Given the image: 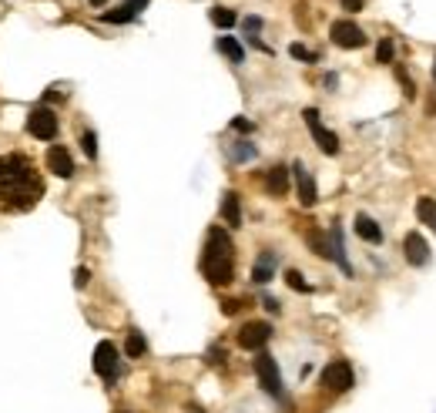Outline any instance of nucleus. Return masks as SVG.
Returning <instances> with one entry per match:
<instances>
[{
    "mask_svg": "<svg viewBox=\"0 0 436 413\" xmlns=\"http://www.w3.org/2000/svg\"><path fill=\"white\" fill-rule=\"evenodd\" d=\"M242 27H245L249 37H256V34L262 31V17H245V20H242Z\"/></svg>",
    "mask_w": 436,
    "mask_h": 413,
    "instance_id": "nucleus-28",
    "label": "nucleus"
},
{
    "mask_svg": "<svg viewBox=\"0 0 436 413\" xmlns=\"http://www.w3.org/2000/svg\"><path fill=\"white\" fill-rule=\"evenodd\" d=\"M135 11H128V7H124V4H121V7H114V11H105V14H101V20H107V24H128V20H135Z\"/></svg>",
    "mask_w": 436,
    "mask_h": 413,
    "instance_id": "nucleus-21",
    "label": "nucleus"
},
{
    "mask_svg": "<svg viewBox=\"0 0 436 413\" xmlns=\"http://www.w3.org/2000/svg\"><path fill=\"white\" fill-rule=\"evenodd\" d=\"M256 376L269 397H275V400L282 397V373H279V363L272 360L269 353H258L256 356Z\"/></svg>",
    "mask_w": 436,
    "mask_h": 413,
    "instance_id": "nucleus-3",
    "label": "nucleus"
},
{
    "mask_svg": "<svg viewBox=\"0 0 436 413\" xmlns=\"http://www.w3.org/2000/svg\"><path fill=\"white\" fill-rule=\"evenodd\" d=\"M302 118H305V124H309V131H312V138H316V145L322 148V152H326V155L339 152V138H336V131H329L326 124L319 122L316 107H305V111H302Z\"/></svg>",
    "mask_w": 436,
    "mask_h": 413,
    "instance_id": "nucleus-7",
    "label": "nucleus"
},
{
    "mask_svg": "<svg viewBox=\"0 0 436 413\" xmlns=\"http://www.w3.org/2000/svg\"><path fill=\"white\" fill-rule=\"evenodd\" d=\"M91 4H94V7H101V4H105V0H91Z\"/></svg>",
    "mask_w": 436,
    "mask_h": 413,
    "instance_id": "nucleus-35",
    "label": "nucleus"
},
{
    "mask_svg": "<svg viewBox=\"0 0 436 413\" xmlns=\"http://www.w3.org/2000/svg\"><path fill=\"white\" fill-rule=\"evenodd\" d=\"M433 81H436V61H433Z\"/></svg>",
    "mask_w": 436,
    "mask_h": 413,
    "instance_id": "nucleus-36",
    "label": "nucleus"
},
{
    "mask_svg": "<svg viewBox=\"0 0 436 413\" xmlns=\"http://www.w3.org/2000/svg\"><path fill=\"white\" fill-rule=\"evenodd\" d=\"M289 54H292L296 61H316V54H312V51H305L302 44H292V47H289Z\"/></svg>",
    "mask_w": 436,
    "mask_h": 413,
    "instance_id": "nucleus-27",
    "label": "nucleus"
},
{
    "mask_svg": "<svg viewBox=\"0 0 436 413\" xmlns=\"http://www.w3.org/2000/svg\"><path fill=\"white\" fill-rule=\"evenodd\" d=\"M286 282H289V286H292L296 292H309V289H312V286H309V282L302 279V273H296V269H289V273H286Z\"/></svg>",
    "mask_w": 436,
    "mask_h": 413,
    "instance_id": "nucleus-24",
    "label": "nucleus"
},
{
    "mask_svg": "<svg viewBox=\"0 0 436 413\" xmlns=\"http://www.w3.org/2000/svg\"><path fill=\"white\" fill-rule=\"evenodd\" d=\"M272 273H275V252H262L252 266V282L265 286V282H272Z\"/></svg>",
    "mask_w": 436,
    "mask_h": 413,
    "instance_id": "nucleus-14",
    "label": "nucleus"
},
{
    "mask_svg": "<svg viewBox=\"0 0 436 413\" xmlns=\"http://www.w3.org/2000/svg\"><path fill=\"white\" fill-rule=\"evenodd\" d=\"M376 61L379 64H390L392 61V41H390V37H383V41L376 44Z\"/></svg>",
    "mask_w": 436,
    "mask_h": 413,
    "instance_id": "nucleus-25",
    "label": "nucleus"
},
{
    "mask_svg": "<svg viewBox=\"0 0 436 413\" xmlns=\"http://www.w3.org/2000/svg\"><path fill=\"white\" fill-rule=\"evenodd\" d=\"M88 279H91V273L84 269V266H81V269L74 273V286H77V289H84V286H88Z\"/></svg>",
    "mask_w": 436,
    "mask_h": 413,
    "instance_id": "nucleus-30",
    "label": "nucleus"
},
{
    "mask_svg": "<svg viewBox=\"0 0 436 413\" xmlns=\"http://www.w3.org/2000/svg\"><path fill=\"white\" fill-rule=\"evenodd\" d=\"M265 309H269V313H279V303H275L272 296H265Z\"/></svg>",
    "mask_w": 436,
    "mask_h": 413,
    "instance_id": "nucleus-34",
    "label": "nucleus"
},
{
    "mask_svg": "<svg viewBox=\"0 0 436 413\" xmlns=\"http://www.w3.org/2000/svg\"><path fill=\"white\" fill-rule=\"evenodd\" d=\"M202 275L211 286H228L235 275V245L222 225H211L209 239H205V252H202Z\"/></svg>",
    "mask_w": 436,
    "mask_h": 413,
    "instance_id": "nucleus-2",
    "label": "nucleus"
},
{
    "mask_svg": "<svg viewBox=\"0 0 436 413\" xmlns=\"http://www.w3.org/2000/svg\"><path fill=\"white\" fill-rule=\"evenodd\" d=\"M329 37H332V44H336V47H346V51H356V47L366 44V34H362V27H359V24H352V20H336V24H332V31H329Z\"/></svg>",
    "mask_w": 436,
    "mask_h": 413,
    "instance_id": "nucleus-8",
    "label": "nucleus"
},
{
    "mask_svg": "<svg viewBox=\"0 0 436 413\" xmlns=\"http://www.w3.org/2000/svg\"><path fill=\"white\" fill-rule=\"evenodd\" d=\"M218 51L225 54L232 64H242L245 61V51H242V44L235 41V37H218Z\"/></svg>",
    "mask_w": 436,
    "mask_h": 413,
    "instance_id": "nucleus-18",
    "label": "nucleus"
},
{
    "mask_svg": "<svg viewBox=\"0 0 436 413\" xmlns=\"http://www.w3.org/2000/svg\"><path fill=\"white\" fill-rule=\"evenodd\" d=\"M242 306H245L242 299H225V303H222V313H225V316H235Z\"/></svg>",
    "mask_w": 436,
    "mask_h": 413,
    "instance_id": "nucleus-29",
    "label": "nucleus"
},
{
    "mask_svg": "<svg viewBox=\"0 0 436 413\" xmlns=\"http://www.w3.org/2000/svg\"><path fill=\"white\" fill-rule=\"evenodd\" d=\"M403 252H407L409 266H426L430 262V242L423 239L420 232H409L407 239H403Z\"/></svg>",
    "mask_w": 436,
    "mask_h": 413,
    "instance_id": "nucleus-12",
    "label": "nucleus"
},
{
    "mask_svg": "<svg viewBox=\"0 0 436 413\" xmlns=\"http://www.w3.org/2000/svg\"><path fill=\"white\" fill-rule=\"evenodd\" d=\"M356 232H359V239H366V242H373V245L383 242V229L376 225V218H369L366 212L356 215Z\"/></svg>",
    "mask_w": 436,
    "mask_h": 413,
    "instance_id": "nucleus-16",
    "label": "nucleus"
},
{
    "mask_svg": "<svg viewBox=\"0 0 436 413\" xmlns=\"http://www.w3.org/2000/svg\"><path fill=\"white\" fill-rule=\"evenodd\" d=\"M44 195V182L24 155L0 158V212H27Z\"/></svg>",
    "mask_w": 436,
    "mask_h": 413,
    "instance_id": "nucleus-1",
    "label": "nucleus"
},
{
    "mask_svg": "<svg viewBox=\"0 0 436 413\" xmlns=\"http://www.w3.org/2000/svg\"><path fill=\"white\" fill-rule=\"evenodd\" d=\"M81 145H84V155H88V158H98V138H94V131H84V135H81Z\"/></svg>",
    "mask_w": 436,
    "mask_h": 413,
    "instance_id": "nucleus-26",
    "label": "nucleus"
},
{
    "mask_svg": "<svg viewBox=\"0 0 436 413\" xmlns=\"http://www.w3.org/2000/svg\"><path fill=\"white\" fill-rule=\"evenodd\" d=\"M222 218H225V225H232V229L242 225V202L235 192H225V195H222Z\"/></svg>",
    "mask_w": 436,
    "mask_h": 413,
    "instance_id": "nucleus-15",
    "label": "nucleus"
},
{
    "mask_svg": "<svg viewBox=\"0 0 436 413\" xmlns=\"http://www.w3.org/2000/svg\"><path fill=\"white\" fill-rule=\"evenodd\" d=\"M211 24L215 27H222V31H228V27H235L239 24V17H235V11H228V7H211Z\"/></svg>",
    "mask_w": 436,
    "mask_h": 413,
    "instance_id": "nucleus-19",
    "label": "nucleus"
},
{
    "mask_svg": "<svg viewBox=\"0 0 436 413\" xmlns=\"http://www.w3.org/2000/svg\"><path fill=\"white\" fill-rule=\"evenodd\" d=\"M346 11H362V0H339Z\"/></svg>",
    "mask_w": 436,
    "mask_h": 413,
    "instance_id": "nucleus-33",
    "label": "nucleus"
},
{
    "mask_svg": "<svg viewBox=\"0 0 436 413\" xmlns=\"http://www.w3.org/2000/svg\"><path fill=\"white\" fill-rule=\"evenodd\" d=\"M145 350H148L145 336H141L138 329H131V333H128V339H124V353H128L131 360H138V356H145Z\"/></svg>",
    "mask_w": 436,
    "mask_h": 413,
    "instance_id": "nucleus-20",
    "label": "nucleus"
},
{
    "mask_svg": "<svg viewBox=\"0 0 436 413\" xmlns=\"http://www.w3.org/2000/svg\"><path fill=\"white\" fill-rule=\"evenodd\" d=\"M416 218H420L423 225H430V229L436 232V199L423 195V199L416 202Z\"/></svg>",
    "mask_w": 436,
    "mask_h": 413,
    "instance_id": "nucleus-17",
    "label": "nucleus"
},
{
    "mask_svg": "<svg viewBox=\"0 0 436 413\" xmlns=\"http://www.w3.org/2000/svg\"><path fill=\"white\" fill-rule=\"evenodd\" d=\"M47 171H54L58 178H71L74 175V158L64 145H51L47 148Z\"/></svg>",
    "mask_w": 436,
    "mask_h": 413,
    "instance_id": "nucleus-11",
    "label": "nucleus"
},
{
    "mask_svg": "<svg viewBox=\"0 0 436 413\" xmlns=\"http://www.w3.org/2000/svg\"><path fill=\"white\" fill-rule=\"evenodd\" d=\"M292 175H296V188H299V202L305 209H312L319 202V188H316V178H312V171L305 169L302 162L292 165Z\"/></svg>",
    "mask_w": 436,
    "mask_h": 413,
    "instance_id": "nucleus-10",
    "label": "nucleus"
},
{
    "mask_svg": "<svg viewBox=\"0 0 436 413\" xmlns=\"http://www.w3.org/2000/svg\"><path fill=\"white\" fill-rule=\"evenodd\" d=\"M265 192H269V195H275V199H282V195L289 192V169L275 165V169L265 171Z\"/></svg>",
    "mask_w": 436,
    "mask_h": 413,
    "instance_id": "nucleus-13",
    "label": "nucleus"
},
{
    "mask_svg": "<svg viewBox=\"0 0 436 413\" xmlns=\"http://www.w3.org/2000/svg\"><path fill=\"white\" fill-rule=\"evenodd\" d=\"M232 128H235V131H245V135H249V131H252L256 124L249 122V118H235V122H232Z\"/></svg>",
    "mask_w": 436,
    "mask_h": 413,
    "instance_id": "nucleus-31",
    "label": "nucleus"
},
{
    "mask_svg": "<svg viewBox=\"0 0 436 413\" xmlns=\"http://www.w3.org/2000/svg\"><path fill=\"white\" fill-rule=\"evenodd\" d=\"M232 158H235V162H252V158H256V148H252L249 141H235V148H232Z\"/></svg>",
    "mask_w": 436,
    "mask_h": 413,
    "instance_id": "nucleus-23",
    "label": "nucleus"
},
{
    "mask_svg": "<svg viewBox=\"0 0 436 413\" xmlns=\"http://www.w3.org/2000/svg\"><path fill=\"white\" fill-rule=\"evenodd\" d=\"M27 131L34 138H41V141H54V138H58V114H54L47 105L34 107L30 118H27Z\"/></svg>",
    "mask_w": 436,
    "mask_h": 413,
    "instance_id": "nucleus-4",
    "label": "nucleus"
},
{
    "mask_svg": "<svg viewBox=\"0 0 436 413\" xmlns=\"http://www.w3.org/2000/svg\"><path fill=\"white\" fill-rule=\"evenodd\" d=\"M269 339H272V326L269 322H262V320L245 322V326L239 329V346L242 350H262Z\"/></svg>",
    "mask_w": 436,
    "mask_h": 413,
    "instance_id": "nucleus-9",
    "label": "nucleus"
},
{
    "mask_svg": "<svg viewBox=\"0 0 436 413\" xmlns=\"http://www.w3.org/2000/svg\"><path fill=\"white\" fill-rule=\"evenodd\" d=\"M94 373L107 383L118 380V346L114 343H107V339L98 343V350H94Z\"/></svg>",
    "mask_w": 436,
    "mask_h": 413,
    "instance_id": "nucleus-6",
    "label": "nucleus"
},
{
    "mask_svg": "<svg viewBox=\"0 0 436 413\" xmlns=\"http://www.w3.org/2000/svg\"><path fill=\"white\" fill-rule=\"evenodd\" d=\"M305 239H309V245L316 249V252H319V256H322V259H332V252H329V239H326L322 232H309Z\"/></svg>",
    "mask_w": 436,
    "mask_h": 413,
    "instance_id": "nucleus-22",
    "label": "nucleus"
},
{
    "mask_svg": "<svg viewBox=\"0 0 436 413\" xmlns=\"http://www.w3.org/2000/svg\"><path fill=\"white\" fill-rule=\"evenodd\" d=\"M352 367H349L346 360H332L329 367L322 369V386L326 390H332V393H346V390H352Z\"/></svg>",
    "mask_w": 436,
    "mask_h": 413,
    "instance_id": "nucleus-5",
    "label": "nucleus"
},
{
    "mask_svg": "<svg viewBox=\"0 0 436 413\" xmlns=\"http://www.w3.org/2000/svg\"><path fill=\"white\" fill-rule=\"evenodd\" d=\"M124 7H128V11H135V14H141V11L148 7V0H124Z\"/></svg>",
    "mask_w": 436,
    "mask_h": 413,
    "instance_id": "nucleus-32",
    "label": "nucleus"
}]
</instances>
